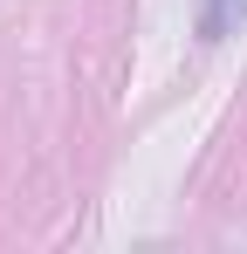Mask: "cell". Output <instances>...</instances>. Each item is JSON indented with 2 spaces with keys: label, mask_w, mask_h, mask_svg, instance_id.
Listing matches in <instances>:
<instances>
[{
  "label": "cell",
  "mask_w": 247,
  "mask_h": 254,
  "mask_svg": "<svg viewBox=\"0 0 247 254\" xmlns=\"http://www.w3.org/2000/svg\"><path fill=\"white\" fill-rule=\"evenodd\" d=\"M241 21H247V0H206V7H199V35H206V42H220V35L241 28Z\"/></svg>",
  "instance_id": "cell-1"
}]
</instances>
